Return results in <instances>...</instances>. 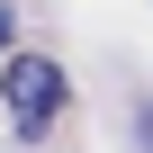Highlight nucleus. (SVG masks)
<instances>
[{"label":"nucleus","mask_w":153,"mask_h":153,"mask_svg":"<svg viewBox=\"0 0 153 153\" xmlns=\"http://www.w3.org/2000/svg\"><path fill=\"white\" fill-rule=\"evenodd\" d=\"M0 99H9V126H18V144H36V135L63 117L72 81H63V63H54V54H0Z\"/></svg>","instance_id":"f257e3e1"},{"label":"nucleus","mask_w":153,"mask_h":153,"mask_svg":"<svg viewBox=\"0 0 153 153\" xmlns=\"http://www.w3.org/2000/svg\"><path fill=\"white\" fill-rule=\"evenodd\" d=\"M9 36H18V18H9V0H0V54H9Z\"/></svg>","instance_id":"f03ea898"}]
</instances>
